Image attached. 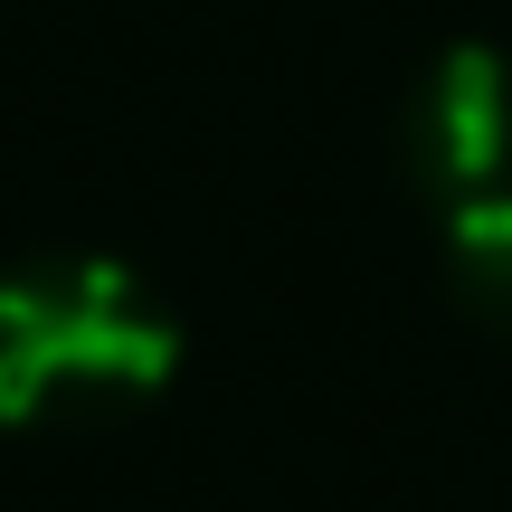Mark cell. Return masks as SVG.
Returning <instances> with one entry per match:
<instances>
[{
  "instance_id": "cell-1",
  "label": "cell",
  "mask_w": 512,
  "mask_h": 512,
  "mask_svg": "<svg viewBox=\"0 0 512 512\" xmlns=\"http://www.w3.org/2000/svg\"><path fill=\"white\" fill-rule=\"evenodd\" d=\"M181 370L171 304L124 256H29L0 275V427H86Z\"/></svg>"
},
{
  "instance_id": "cell-2",
  "label": "cell",
  "mask_w": 512,
  "mask_h": 512,
  "mask_svg": "<svg viewBox=\"0 0 512 512\" xmlns=\"http://www.w3.org/2000/svg\"><path fill=\"white\" fill-rule=\"evenodd\" d=\"M399 181L427 209L465 313L512 323V57L437 48L399 105Z\"/></svg>"
}]
</instances>
